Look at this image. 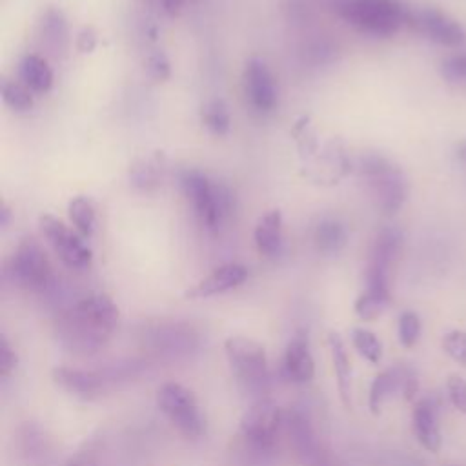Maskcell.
Here are the masks:
<instances>
[{"label":"cell","mask_w":466,"mask_h":466,"mask_svg":"<svg viewBox=\"0 0 466 466\" xmlns=\"http://www.w3.org/2000/svg\"><path fill=\"white\" fill-rule=\"evenodd\" d=\"M118 317V308L109 295L89 293L56 317V337L69 351L89 355L113 337Z\"/></svg>","instance_id":"1"},{"label":"cell","mask_w":466,"mask_h":466,"mask_svg":"<svg viewBox=\"0 0 466 466\" xmlns=\"http://www.w3.org/2000/svg\"><path fill=\"white\" fill-rule=\"evenodd\" d=\"M331 9L357 31L373 36L395 35L410 16L399 0H331Z\"/></svg>","instance_id":"2"},{"label":"cell","mask_w":466,"mask_h":466,"mask_svg":"<svg viewBox=\"0 0 466 466\" xmlns=\"http://www.w3.org/2000/svg\"><path fill=\"white\" fill-rule=\"evenodd\" d=\"M359 169L373 193L377 206L388 215L397 213L408 197V182L402 169L379 153L364 155Z\"/></svg>","instance_id":"3"},{"label":"cell","mask_w":466,"mask_h":466,"mask_svg":"<svg viewBox=\"0 0 466 466\" xmlns=\"http://www.w3.org/2000/svg\"><path fill=\"white\" fill-rule=\"evenodd\" d=\"M180 186L191 200L197 217L208 229H217L229 217L233 200L224 184L209 180L208 175L198 169H186L180 175Z\"/></svg>","instance_id":"4"},{"label":"cell","mask_w":466,"mask_h":466,"mask_svg":"<svg viewBox=\"0 0 466 466\" xmlns=\"http://www.w3.org/2000/svg\"><path fill=\"white\" fill-rule=\"evenodd\" d=\"M157 406L184 437H202L206 420L191 390L178 382H164L157 391Z\"/></svg>","instance_id":"5"},{"label":"cell","mask_w":466,"mask_h":466,"mask_svg":"<svg viewBox=\"0 0 466 466\" xmlns=\"http://www.w3.org/2000/svg\"><path fill=\"white\" fill-rule=\"evenodd\" d=\"M11 280L29 291H42L51 284L53 268L47 253L35 237H24L7 266Z\"/></svg>","instance_id":"6"},{"label":"cell","mask_w":466,"mask_h":466,"mask_svg":"<svg viewBox=\"0 0 466 466\" xmlns=\"http://www.w3.org/2000/svg\"><path fill=\"white\" fill-rule=\"evenodd\" d=\"M404 235L395 226H384L370 249L368 268H366V289L391 297L390 291V271L395 264V260L400 255Z\"/></svg>","instance_id":"7"},{"label":"cell","mask_w":466,"mask_h":466,"mask_svg":"<svg viewBox=\"0 0 466 466\" xmlns=\"http://www.w3.org/2000/svg\"><path fill=\"white\" fill-rule=\"evenodd\" d=\"M284 426L282 408L269 400L262 399L255 402L240 419V435L244 441L260 451L271 450L277 442V435Z\"/></svg>","instance_id":"8"},{"label":"cell","mask_w":466,"mask_h":466,"mask_svg":"<svg viewBox=\"0 0 466 466\" xmlns=\"http://www.w3.org/2000/svg\"><path fill=\"white\" fill-rule=\"evenodd\" d=\"M40 231L47 244L53 248L55 255L62 260L69 269H86L91 264V249L84 244L82 235L75 233L69 226H66L60 218L53 215H42L38 218Z\"/></svg>","instance_id":"9"},{"label":"cell","mask_w":466,"mask_h":466,"mask_svg":"<svg viewBox=\"0 0 466 466\" xmlns=\"http://www.w3.org/2000/svg\"><path fill=\"white\" fill-rule=\"evenodd\" d=\"M224 353L231 371L244 382L257 384L266 379L268 357L262 344L248 337H229L224 342Z\"/></svg>","instance_id":"10"},{"label":"cell","mask_w":466,"mask_h":466,"mask_svg":"<svg viewBox=\"0 0 466 466\" xmlns=\"http://www.w3.org/2000/svg\"><path fill=\"white\" fill-rule=\"evenodd\" d=\"M408 25H411L431 42L446 47H459L464 42V29L461 24L435 7H426L415 13L410 11Z\"/></svg>","instance_id":"11"},{"label":"cell","mask_w":466,"mask_h":466,"mask_svg":"<svg viewBox=\"0 0 466 466\" xmlns=\"http://www.w3.org/2000/svg\"><path fill=\"white\" fill-rule=\"evenodd\" d=\"M244 89L251 106L262 113L271 111L277 106L275 78L260 56H251L244 66Z\"/></svg>","instance_id":"12"},{"label":"cell","mask_w":466,"mask_h":466,"mask_svg":"<svg viewBox=\"0 0 466 466\" xmlns=\"http://www.w3.org/2000/svg\"><path fill=\"white\" fill-rule=\"evenodd\" d=\"M284 430L289 437V442L297 453V457L309 466H320V450L319 441L315 435V430L309 422V417L299 410L291 408L289 411H284Z\"/></svg>","instance_id":"13"},{"label":"cell","mask_w":466,"mask_h":466,"mask_svg":"<svg viewBox=\"0 0 466 466\" xmlns=\"http://www.w3.org/2000/svg\"><path fill=\"white\" fill-rule=\"evenodd\" d=\"M248 279V268L237 262L222 264L215 268L209 275L193 284L184 295L186 299H208L213 295L226 293L229 289L238 288Z\"/></svg>","instance_id":"14"},{"label":"cell","mask_w":466,"mask_h":466,"mask_svg":"<svg viewBox=\"0 0 466 466\" xmlns=\"http://www.w3.org/2000/svg\"><path fill=\"white\" fill-rule=\"evenodd\" d=\"M284 371L289 380L299 384L309 382L313 379L315 360L309 350V339L306 331H297L289 339L284 353Z\"/></svg>","instance_id":"15"},{"label":"cell","mask_w":466,"mask_h":466,"mask_svg":"<svg viewBox=\"0 0 466 466\" xmlns=\"http://www.w3.org/2000/svg\"><path fill=\"white\" fill-rule=\"evenodd\" d=\"M53 380L66 391L93 399L102 393L106 386V379L98 371L82 370V368H71V366H58L53 370Z\"/></svg>","instance_id":"16"},{"label":"cell","mask_w":466,"mask_h":466,"mask_svg":"<svg viewBox=\"0 0 466 466\" xmlns=\"http://www.w3.org/2000/svg\"><path fill=\"white\" fill-rule=\"evenodd\" d=\"M411 426H413L415 439L424 450L431 453H437L441 450L442 435L437 420V408L430 399L424 397L413 404Z\"/></svg>","instance_id":"17"},{"label":"cell","mask_w":466,"mask_h":466,"mask_svg":"<svg viewBox=\"0 0 466 466\" xmlns=\"http://www.w3.org/2000/svg\"><path fill=\"white\" fill-rule=\"evenodd\" d=\"M410 373H411V370L406 366H393V368H388V370L380 371L379 375H375V379L370 384V395H368V406H370L371 413H380L382 404L395 391H402L404 382Z\"/></svg>","instance_id":"18"},{"label":"cell","mask_w":466,"mask_h":466,"mask_svg":"<svg viewBox=\"0 0 466 466\" xmlns=\"http://www.w3.org/2000/svg\"><path fill=\"white\" fill-rule=\"evenodd\" d=\"M328 348L331 353L333 371L337 379V390L346 408H351V362L342 337L335 331L328 333Z\"/></svg>","instance_id":"19"},{"label":"cell","mask_w":466,"mask_h":466,"mask_svg":"<svg viewBox=\"0 0 466 466\" xmlns=\"http://www.w3.org/2000/svg\"><path fill=\"white\" fill-rule=\"evenodd\" d=\"M255 246L260 255L273 258L282 249V215L279 209L264 213L255 226Z\"/></svg>","instance_id":"20"},{"label":"cell","mask_w":466,"mask_h":466,"mask_svg":"<svg viewBox=\"0 0 466 466\" xmlns=\"http://www.w3.org/2000/svg\"><path fill=\"white\" fill-rule=\"evenodd\" d=\"M18 78L33 93H47L53 86V71L46 58L29 53L18 64Z\"/></svg>","instance_id":"21"},{"label":"cell","mask_w":466,"mask_h":466,"mask_svg":"<svg viewBox=\"0 0 466 466\" xmlns=\"http://www.w3.org/2000/svg\"><path fill=\"white\" fill-rule=\"evenodd\" d=\"M164 173V157L157 151L151 157H142L129 167V184L138 191H153Z\"/></svg>","instance_id":"22"},{"label":"cell","mask_w":466,"mask_h":466,"mask_svg":"<svg viewBox=\"0 0 466 466\" xmlns=\"http://www.w3.org/2000/svg\"><path fill=\"white\" fill-rule=\"evenodd\" d=\"M313 242L317 249L324 255L339 253L348 242L346 226L335 217H324L317 222L313 231Z\"/></svg>","instance_id":"23"},{"label":"cell","mask_w":466,"mask_h":466,"mask_svg":"<svg viewBox=\"0 0 466 466\" xmlns=\"http://www.w3.org/2000/svg\"><path fill=\"white\" fill-rule=\"evenodd\" d=\"M67 215L82 237H91L96 224V213L87 197H75L67 204Z\"/></svg>","instance_id":"24"},{"label":"cell","mask_w":466,"mask_h":466,"mask_svg":"<svg viewBox=\"0 0 466 466\" xmlns=\"http://www.w3.org/2000/svg\"><path fill=\"white\" fill-rule=\"evenodd\" d=\"M42 38L53 51L66 49L67 44V24L60 11L47 9L42 18Z\"/></svg>","instance_id":"25"},{"label":"cell","mask_w":466,"mask_h":466,"mask_svg":"<svg viewBox=\"0 0 466 466\" xmlns=\"http://www.w3.org/2000/svg\"><path fill=\"white\" fill-rule=\"evenodd\" d=\"M202 124L215 135H226L231 127V115L224 100L213 98L206 102L200 109Z\"/></svg>","instance_id":"26"},{"label":"cell","mask_w":466,"mask_h":466,"mask_svg":"<svg viewBox=\"0 0 466 466\" xmlns=\"http://www.w3.org/2000/svg\"><path fill=\"white\" fill-rule=\"evenodd\" d=\"M351 344L359 351L360 357H364L371 364H379L382 359V344L379 337L366 329V328H353L351 329Z\"/></svg>","instance_id":"27"},{"label":"cell","mask_w":466,"mask_h":466,"mask_svg":"<svg viewBox=\"0 0 466 466\" xmlns=\"http://www.w3.org/2000/svg\"><path fill=\"white\" fill-rule=\"evenodd\" d=\"M2 100L15 111H29L35 104L33 91L22 82L2 80Z\"/></svg>","instance_id":"28"},{"label":"cell","mask_w":466,"mask_h":466,"mask_svg":"<svg viewBox=\"0 0 466 466\" xmlns=\"http://www.w3.org/2000/svg\"><path fill=\"white\" fill-rule=\"evenodd\" d=\"M390 302H391L390 297L364 289L355 300V313L362 320H375L377 317L382 315V311L390 306Z\"/></svg>","instance_id":"29"},{"label":"cell","mask_w":466,"mask_h":466,"mask_svg":"<svg viewBox=\"0 0 466 466\" xmlns=\"http://www.w3.org/2000/svg\"><path fill=\"white\" fill-rule=\"evenodd\" d=\"M420 331H422L420 317L415 311H402L399 315L397 333H399V342L404 348H413L420 339Z\"/></svg>","instance_id":"30"},{"label":"cell","mask_w":466,"mask_h":466,"mask_svg":"<svg viewBox=\"0 0 466 466\" xmlns=\"http://www.w3.org/2000/svg\"><path fill=\"white\" fill-rule=\"evenodd\" d=\"M441 76L455 87H466V53L446 56L441 62Z\"/></svg>","instance_id":"31"},{"label":"cell","mask_w":466,"mask_h":466,"mask_svg":"<svg viewBox=\"0 0 466 466\" xmlns=\"http://www.w3.org/2000/svg\"><path fill=\"white\" fill-rule=\"evenodd\" d=\"M442 350L444 353L453 359L457 364L466 368V331L464 329H451L442 337Z\"/></svg>","instance_id":"32"},{"label":"cell","mask_w":466,"mask_h":466,"mask_svg":"<svg viewBox=\"0 0 466 466\" xmlns=\"http://www.w3.org/2000/svg\"><path fill=\"white\" fill-rule=\"evenodd\" d=\"M446 391L451 406L466 417V379L461 375H450L446 380Z\"/></svg>","instance_id":"33"},{"label":"cell","mask_w":466,"mask_h":466,"mask_svg":"<svg viewBox=\"0 0 466 466\" xmlns=\"http://www.w3.org/2000/svg\"><path fill=\"white\" fill-rule=\"evenodd\" d=\"M146 69L153 80H167L171 76V64L164 51L157 49L146 58Z\"/></svg>","instance_id":"34"},{"label":"cell","mask_w":466,"mask_h":466,"mask_svg":"<svg viewBox=\"0 0 466 466\" xmlns=\"http://www.w3.org/2000/svg\"><path fill=\"white\" fill-rule=\"evenodd\" d=\"M16 364H18V355L13 350V346L7 340V337L2 335L0 337V375L4 379H7L15 371Z\"/></svg>","instance_id":"35"},{"label":"cell","mask_w":466,"mask_h":466,"mask_svg":"<svg viewBox=\"0 0 466 466\" xmlns=\"http://www.w3.org/2000/svg\"><path fill=\"white\" fill-rule=\"evenodd\" d=\"M96 47V33L91 27H84L76 38V49L80 53H91Z\"/></svg>","instance_id":"36"},{"label":"cell","mask_w":466,"mask_h":466,"mask_svg":"<svg viewBox=\"0 0 466 466\" xmlns=\"http://www.w3.org/2000/svg\"><path fill=\"white\" fill-rule=\"evenodd\" d=\"M184 4H186V0H162L160 9H162L167 16H177V15L182 11Z\"/></svg>","instance_id":"37"},{"label":"cell","mask_w":466,"mask_h":466,"mask_svg":"<svg viewBox=\"0 0 466 466\" xmlns=\"http://www.w3.org/2000/svg\"><path fill=\"white\" fill-rule=\"evenodd\" d=\"M66 466H95V462H93L89 457H84V455H80V457H76V459L69 461Z\"/></svg>","instance_id":"38"},{"label":"cell","mask_w":466,"mask_h":466,"mask_svg":"<svg viewBox=\"0 0 466 466\" xmlns=\"http://www.w3.org/2000/svg\"><path fill=\"white\" fill-rule=\"evenodd\" d=\"M455 155H457V158H459L461 162H464V164H466V140H461V142L457 144V147H455Z\"/></svg>","instance_id":"39"},{"label":"cell","mask_w":466,"mask_h":466,"mask_svg":"<svg viewBox=\"0 0 466 466\" xmlns=\"http://www.w3.org/2000/svg\"><path fill=\"white\" fill-rule=\"evenodd\" d=\"M7 224H9V209L5 206H2V209H0V226L5 228Z\"/></svg>","instance_id":"40"},{"label":"cell","mask_w":466,"mask_h":466,"mask_svg":"<svg viewBox=\"0 0 466 466\" xmlns=\"http://www.w3.org/2000/svg\"><path fill=\"white\" fill-rule=\"evenodd\" d=\"M142 4H147V5H151V7H160V4H162V0H140Z\"/></svg>","instance_id":"41"}]
</instances>
